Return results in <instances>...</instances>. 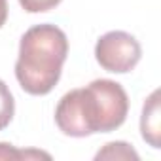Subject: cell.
Instances as JSON below:
<instances>
[{
	"label": "cell",
	"instance_id": "obj_1",
	"mask_svg": "<svg viewBox=\"0 0 161 161\" xmlns=\"http://www.w3.org/2000/svg\"><path fill=\"white\" fill-rule=\"evenodd\" d=\"M127 114V91L114 80L101 78L64 93L55 108V123L63 135L84 138L119 129Z\"/></svg>",
	"mask_w": 161,
	"mask_h": 161
},
{
	"label": "cell",
	"instance_id": "obj_2",
	"mask_svg": "<svg viewBox=\"0 0 161 161\" xmlns=\"http://www.w3.org/2000/svg\"><path fill=\"white\" fill-rule=\"evenodd\" d=\"M68 57V38L55 25L42 23L31 27L19 42L15 78L29 95L42 97L59 84L63 64Z\"/></svg>",
	"mask_w": 161,
	"mask_h": 161
},
{
	"label": "cell",
	"instance_id": "obj_3",
	"mask_svg": "<svg viewBox=\"0 0 161 161\" xmlns=\"http://www.w3.org/2000/svg\"><path fill=\"white\" fill-rule=\"evenodd\" d=\"M142 57L138 40L125 31H110L103 34L95 44V59L106 72L127 74Z\"/></svg>",
	"mask_w": 161,
	"mask_h": 161
},
{
	"label": "cell",
	"instance_id": "obj_4",
	"mask_svg": "<svg viewBox=\"0 0 161 161\" xmlns=\"http://www.w3.org/2000/svg\"><path fill=\"white\" fill-rule=\"evenodd\" d=\"M161 93L159 89L152 91L144 101L142 116H140V135L142 140L153 150L161 148Z\"/></svg>",
	"mask_w": 161,
	"mask_h": 161
},
{
	"label": "cell",
	"instance_id": "obj_5",
	"mask_svg": "<svg viewBox=\"0 0 161 161\" xmlns=\"http://www.w3.org/2000/svg\"><path fill=\"white\" fill-rule=\"evenodd\" d=\"M138 152L129 144V142H123V140H114V142H108L104 144L97 153H95V161H101V159H133V161H138Z\"/></svg>",
	"mask_w": 161,
	"mask_h": 161
},
{
	"label": "cell",
	"instance_id": "obj_6",
	"mask_svg": "<svg viewBox=\"0 0 161 161\" xmlns=\"http://www.w3.org/2000/svg\"><path fill=\"white\" fill-rule=\"evenodd\" d=\"M15 114V101L14 95L10 91V87L6 86L4 80H0V131H4Z\"/></svg>",
	"mask_w": 161,
	"mask_h": 161
},
{
	"label": "cell",
	"instance_id": "obj_7",
	"mask_svg": "<svg viewBox=\"0 0 161 161\" xmlns=\"http://www.w3.org/2000/svg\"><path fill=\"white\" fill-rule=\"evenodd\" d=\"M29 157H46L51 159L49 153L38 150H17L8 142H0V159H29Z\"/></svg>",
	"mask_w": 161,
	"mask_h": 161
},
{
	"label": "cell",
	"instance_id": "obj_8",
	"mask_svg": "<svg viewBox=\"0 0 161 161\" xmlns=\"http://www.w3.org/2000/svg\"><path fill=\"white\" fill-rule=\"evenodd\" d=\"M63 0H19L21 8L27 14H44L53 8H57Z\"/></svg>",
	"mask_w": 161,
	"mask_h": 161
},
{
	"label": "cell",
	"instance_id": "obj_9",
	"mask_svg": "<svg viewBox=\"0 0 161 161\" xmlns=\"http://www.w3.org/2000/svg\"><path fill=\"white\" fill-rule=\"evenodd\" d=\"M8 19V0H0V29L6 25Z\"/></svg>",
	"mask_w": 161,
	"mask_h": 161
}]
</instances>
